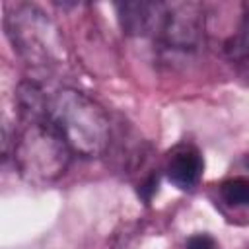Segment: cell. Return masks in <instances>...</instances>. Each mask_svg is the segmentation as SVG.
Here are the masks:
<instances>
[{
    "label": "cell",
    "instance_id": "ba28073f",
    "mask_svg": "<svg viewBox=\"0 0 249 249\" xmlns=\"http://www.w3.org/2000/svg\"><path fill=\"white\" fill-rule=\"evenodd\" d=\"M220 200L233 210H249V177L226 179L220 187Z\"/></svg>",
    "mask_w": 249,
    "mask_h": 249
},
{
    "label": "cell",
    "instance_id": "5b68a950",
    "mask_svg": "<svg viewBox=\"0 0 249 249\" xmlns=\"http://www.w3.org/2000/svg\"><path fill=\"white\" fill-rule=\"evenodd\" d=\"M202 171L204 161L198 148L187 142L171 148L163 163V173L167 181L181 191H193L198 185Z\"/></svg>",
    "mask_w": 249,
    "mask_h": 249
},
{
    "label": "cell",
    "instance_id": "3957f363",
    "mask_svg": "<svg viewBox=\"0 0 249 249\" xmlns=\"http://www.w3.org/2000/svg\"><path fill=\"white\" fill-rule=\"evenodd\" d=\"M4 29L14 51L25 64L37 70H53L66 58L64 43L54 21L33 4H14L6 8Z\"/></svg>",
    "mask_w": 249,
    "mask_h": 249
},
{
    "label": "cell",
    "instance_id": "52a82bcc",
    "mask_svg": "<svg viewBox=\"0 0 249 249\" xmlns=\"http://www.w3.org/2000/svg\"><path fill=\"white\" fill-rule=\"evenodd\" d=\"M224 49H226L230 60L235 64V68L245 78H249V4L243 6L239 25L230 35Z\"/></svg>",
    "mask_w": 249,
    "mask_h": 249
},
{
    "label": "cell",
    "instance_id": "9c48e42d",
    "mask_svg": "<svg viewBox=\"0 0 249 249\" xmlns=\"http://www.w3.org/2000/svg\"><path fill=\"white\" fill-rule=\"evenodd\" d=\"M185 249H216V241L208 233H195L187 239Z\"/></svg>",
    "mask_w": 249,
    "mask_h": 249
},
{
    "label": "cell",
    "instance_id": "8992f818",
    "mask_svg": "<svg viewBox=\"0 0 249 249\" xmlns=\"http://www.w3.org/2000/svg\"><path fill=\"white\" fill-rule=\"evenodd\" d=\"M161 2H121L117 4V18L126 35L152 37Z\"/></svg>",
    "mask_w": 249,
    "mask_h": 249
},
{
    "label": "cell",
    "instance_id": "30bf717a",
    "mask_svg": "<svg viewBox=\"0 0 249 249\" xmlns=\"http://www.w3.org/2000/svg\"><path fill=\"white\" fill-rule=\"evenodd\" d=\"M247 167H249V161H247Z\"/></svg>",
    "mask_w": 249,
    "mask_h": 249
},
{
    "label": "cell",
    "instance_id": "7a4b0ae2",
    "mask_svg": "<svg viewBox=\"0 0 249 249\" xmlns=\"http://www.w3.org/2000/svg\"><path fill=\"white\" fill-rule=\"evenodd\" d=\"M45 111L74 154L82 158H99L109 148V117L89 95L74 88H58L47 93Z\"/></svg>",
    "mask_w": 249,
    "mask_h": 249
},
{
    "label": "cell",
    "instance_id": "6da1fadb",
    "mask_svg": "<svg viewBox=\"0 0 249 249\" xmlns=\"http://www.w3.org/2000/svg\"><path fill=\"white\" fill-rule=\"evenodd\" d=\"M16 99L19 115L18 128L4 146V154L8 158L12 146L14 165L25 181L33 185L53 183L64 175L74 152L47 117V93L39 84H19Z\"/></svg>",
    "mask_w": 249,
    "mask_h": 249
},
{
    "label": "cell",
    "instance_id": "277c9868",
    "mask_svg": "<svg viewBox=\"0 0 249 249\" xmlns=\"http://www.w3.org/2000/svg\"><path fill=\"white\" fill-rule=\"evenodd\" d=\"M204 37V10L195 2H161L152 41L167 54H187Z\"/></svg>",
    "mask_w": 249,
    "mask_h": 249
}]
</instances>
